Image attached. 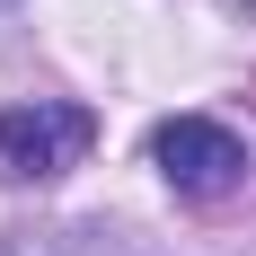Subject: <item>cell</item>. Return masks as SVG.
<instances>
[{"label": "cell", "mask_w": 256, "mask_h": 256, "mask_svg": "<svg viewBox=\"0 0 256 256\" xmlns=\"http://www.w3.org/2000/svg\"><path fill=\"white\" fill-rule=\"evenodd\" d=\"M88 142H98V115L71 98H18L0 106V168L9 177H62V168H80L88 159Z\"/></svg>", "instance_id": "6da1fadb"}, {"label": "cell", "mask_w": 256, "mask_h": 256, "mask_svg": "<svg viewBox=\"0 0 256 256\" xmlns=\"http://www.w3.org/2000/svg\"><path fill=\"white\" fill-rule=\"evenodd\" d=\"M150 159H159V177L177 194H194V204H212V194H230L248 177V142L230 124H212V115H168L150 132Z\"/></svg>", "instance_id": "7a4b0ae2"}, {"label": "cell", "mask_w": 256, "mask_h": 256, "mask_svg": "<svg viewBox=\"0 0 256 256\" xmlns=\"http://www.w3.org/2000/svg\"><path fill=\"white\" fill-rule=\"evenodd\" d=\"M0 256H71L62 238H36V230H0Z\"/></svg>", "instance_id": "3957f363"}]
</instances>
